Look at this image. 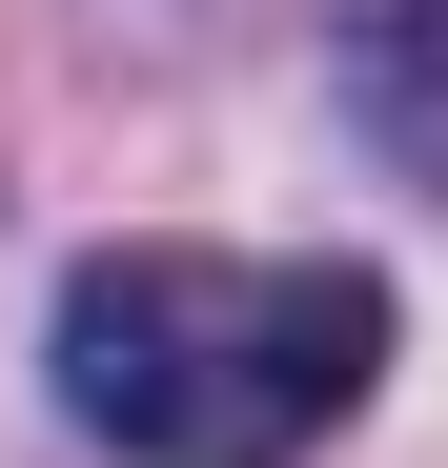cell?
Masks as SVG:
<instances>
[{
	"mask_svg": "<svg viewBox=\"0 0 448 468\" xmlns=\"http://www.w3.org/2000/svg\"><path fill=\"white\" fill-rule=\"evenodd\" d=\"M388 387V285L347 245H102L61 285V408L123 468H306Z\"/></svg>",
	"mask_w": 448,
	"mask_h": 468,
	"instance_id": "1",
	"label": "cell"
},
{
	"mask_svg": "<svg viewBox=\"0 0 448 468\" xmlns=\"http://www.w3.org/2000/svg\"><path fill=\"white\" fill-rule=\"evenodd\" d=\"M347 143L448 204V0H347Z\"/></svg>",
	"mask_w": 448,
	"mask_h": 468,
	"instance_id": "2",
	"label": "cell"
}]
</instances>
